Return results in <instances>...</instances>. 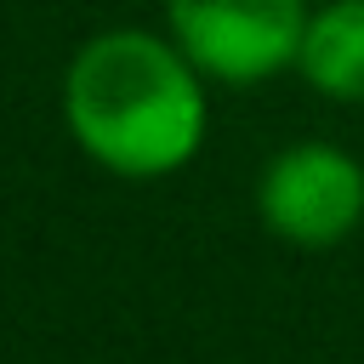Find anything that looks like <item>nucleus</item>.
Masks as SVG:
<instances>
[{"instance_id":"1","label":"nucleus","mask_w":364,"mask_h":364,"mask_svg":"<svg viewBox=\"0 0 364 364\" xmlns=\"http://www.w3.org/2000/svg\"><path fill=\"white\" fill-rule=\"evenodd\" d=\"M63 125L85 159L125 182L171 176L205 148V74L171 34H91L63 74Z\"/></svg>"},{"instance_id":"2","label":"nucleus","mask_w":364,"mask_h":364,"mask_svg":"<svg viewBox=\"0 0 364 364\" xmlns=\"http://www.w3.org/2000/svg\"><path fill=\"white\" fill-rule=\"evenodd\" d=\"M307 0H165V34L216 85H262L296 68Z\"/></svg>"},{"instance_id":"3","label":"nucleus","mask_w":364,"mask_h":364,"mask_svg":"<svg viewBox=\"0 0 364 364\" xmlns=\"http://www.w3.org/2000/svg\"><path fill=\"white\" fill-rule=\"evenodd\" d=\"M256 216L284 245L330 250L364 222V165L336 142H290L256 176Z\"/></svg>"},{"instance_id":"4","label":"nucleus","mask_w":364,"mask_h":364,"mask_svg":"<svg viewBox=\"0 0 364 364\" xmlns=\"http://www.w3.org/2000/svg\"><path fill=\"white\" fill-rule=\"evenodd\" d=\"M296 74L330 102H364V0H324L307 17Z\"/></svg>"}]
</instances>
